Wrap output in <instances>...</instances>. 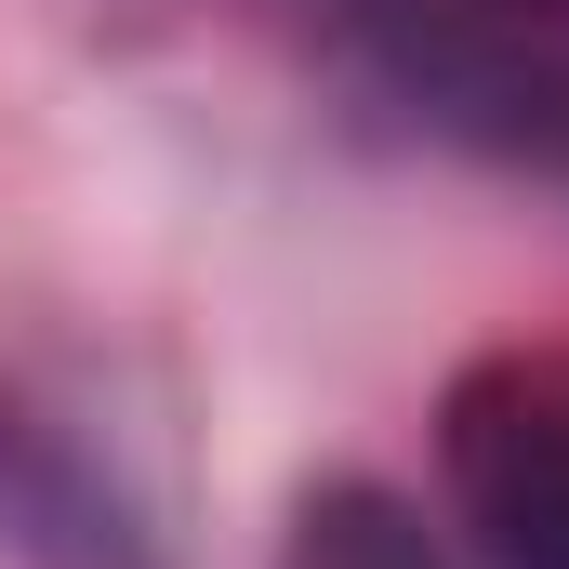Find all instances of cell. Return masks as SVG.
Segmentation results:
<instances>
[{"mask_svg":"<svg viewBox=\"0 0 569 569\" xmlns=\"http://www.w3.org/2000/svg\"><path fill=\"white\" fill-rule=\"evenodd\" d=\"M358 67L437 146L569 186V0H358Z\"/></svg>","mask_w":569,"mask_h":569,"instance_id":"1","label":"cell"},{"mask_svg":"<svg viewBox=\"0 0 569 569\" xmlns=\"http://www.w3.org/2000/svg\"><path fill=\"white\" fill-rule=\"evenodd\" d=\"M437 490L490 569H569V358H477L437 398Z\"/></svg>","mask_w":569,"mask_h":569,"instance_id":"2","label":"cell"},{"mask_svg":"<svg viewBox=\"0 0 569 569\" xmlns=\"http://www.w3.org/2000/svg\"><path fill=\"white\" fill-rule=\"evenodd\" d=\"M279 569H463L425 530V503H398L385 477H318L279 530Z\"/></svg>","mask_w":569,"mask_h":569,"instance_id":"3","label":"cell"}]
</instances>
